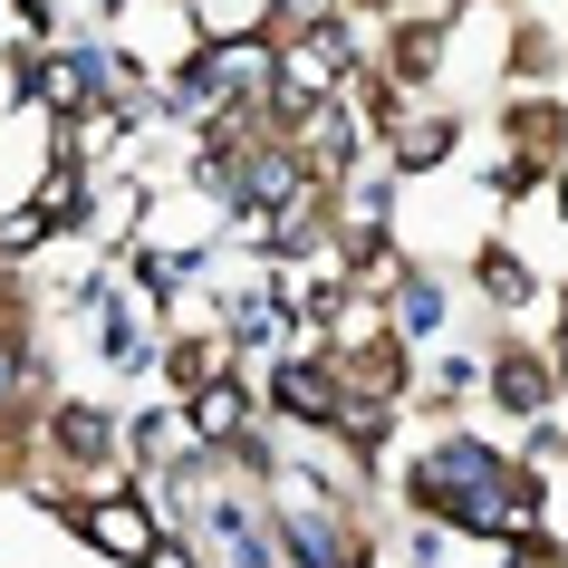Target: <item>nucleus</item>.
<instances>
[{
    "mask_svg": "<svg viewBox=\"0 0 568 568\" xmlns=\"http://www.w3.org/2000/svg\"><path fill=\"white\" fill-rule=\"evenodd\" d=\"M88 539L106 549V559H145V549H154V520H145V501H97L88 510Z\"/></svg>",
    "mask_w": 568,
    "mask_h": 568,
    "instance_id": "obj_1",
    "label": "nucleus"
},
{
    "mask_svg": "<svg viewBox=\"0 0 568 568\" xmlns=\"http://www.w3.org/2000/svg\"><path fill=\"white\" fill-rule=\"evenodd\" d=\"M491 386H501V405H520V415H530V405H549V376H539V357H501V376H491Z\"/></svg>",
    "mask_w": 568,
    "mask_h": 568,
    "instance_id": "obj_2",
    "label": "nucleus"
}]
</instances>
